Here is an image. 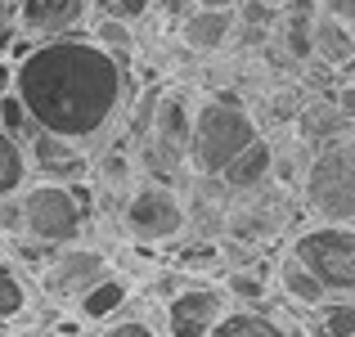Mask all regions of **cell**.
<instances>
[{
  "instance_id": "1",
  "label": "cell",
  "mask_w": 355,
  "mask_h": 337,
  "mask_svg": "<svg viewBox=\"0 0 355 337\" xmlns=\"http://www.w3.org/2000/svg\"><path fill=\"white\" fill-rule=\"evenodd\" d=\"M126 63H117L90 32H63L36 41L14 63V90L27 121L72 148H86L117 126L130 99Z\"/></svg>"
},
{
  "instance_id": "2",
  "label": "cell",
  "mask_w": 355,
  "mask_h": 337,
  "mask_svg": "<svg viewBox=\"0 0 355 337\" xmlns=\"http://www.w3.org/2000/svg\"><path fill=\"white\" fill-rule=\"evenodd\" d=\"M90 230V189L68 180L23 184L14 198L0 202V234L27 243L32 257H50L59 248L81 243Z\"/></svg>"
},
{
  "instance_id": "3",
  "label": "cell",
  "mask_w": 355,
  "mask_h": 337,
  "mask_svg": "<svg viewBox=\"0 0 355 337\" xmlns=\"http://www.w3.org/2000/svg\"><path fill=\"white\" fill-rule=\"evenodd\" d=\"M261 139V121L234 95H207L189 117V144L184 162L193 175H220L243 148Z\"/></svg>"
},
{
  "instance_id": "4",
  "label": "cell",
  "mask_w": 355,
  "mask_h": 337,
  "mask_svg": "<svg viewBox=\"0 0 355 337\" xmlns=\"http://www.w3.org/2000/svg\"><path fill=\"white\" fill-rule=\"evenodd\" d=\"M302 207L315 221H355V139L311 148L302 166Z\"/></svg>"
},
{
  "instance_id": "5",
  "label": "cell",
  "mask_w": 355,
  "mask_h": 337,
  "mask_svg": "<svg viewBox=\"0 0 355 337\" xmlns=\"http://www.w3.org/2000/svg\"><path fill=\"white\" fill-rule=\"evenodd\" d=\"M288 257H297L329 297H355V221H311L293 234Z\"/></svg>"
},
{
  "instance_id": "6",
  "label": "cell",
  "mask_w": 355,
  "mask_h": 337,
  "mask_svg": "<svg viewBox=\"0 0 355 337\" xmlns=\"http://www.w3.org/2000/svg\"><path fill=\"white\" fill-rule=\"evenodd\" d=\"M184 230H189L184 198L162 180L135 184L121 202V234L135 248H162V243H175Z\"/></svg>"
},
{
  "instance_id": "7",
  "label": "cell",
  "mask_w": 355,
  "mask_h": 337,
  "mask_svg": "<svg viewBox=\"0 0 355 337\" xmlns=\"http://www.w3.org/2000/svg\"><path fill=\"white\" fill-rule=\"evenodd\" d=\"M104 270H113L108 252L86 248V243H72V248H59V252H50V257L41 261L36 284H41V293L50 297L54 306H72Z\"/></svg>"
},
{
  "instance_id": "8",
  "label": "cell",
  "mask_w": 355,
  "mask_h": 337,
  "mask_svg": "<svg viewBox=\"0 0 355 337\" xmlns=\"http://www.w3.org/2000/svg\"><path fill=\"white\" fill-rule=\"evenodd\" d=\"M230 297L216 279H189L180 293H171L157 311V324H162L166 337H207V329L225 315Z\"/></svg>"
},
{
  "instance_id": "9",
  "label": "cell",
  "mask_w": 355,
  "mask_h": 337,
  "mask_svg": "<svg viewBox=\"0 0 355 337\" xmlns=\"http://www.w3.org/2000/svg\"><path fill=\"white\" fill-rule=\"evenodd\" d=\"M157 108L148 112V139L153 148L162 153V162H180L184 157V144H189V99L184 95H153Z\"/></svg>"
},
{
  "instance_id": "10",
  "label": "cell",
  "mask_w": 355,
  "mask_h": 337,
  "mask_svg": "<svg viewBox=\"0 0 355 337\" xmlns=\"http://www.w3.org/2000/svg\"><path fill=\"white\" fill-rule=\"evenodd\" d=\"M81 14H86V0H14L18 27H23L27 36H36V41L77 32Z\"/></svg>"
},
{
  "instance_id": "11",
  "label": "cell",
  "mask_w": 355,
  "mask_h": 337,
  "mask_svg": "<svg viewBox=\"0 0 355 337\" xmlns=\"http://www.w3.org/2000/svg\"><path fill=\"white\" fill-rule=\"evenodd\" d=\"M130 302H135V288H130V279L117 275V270H104V275H99L95 284H90L86 293L72 302V315H77L81 324H108L113 315L126 311Z\"/></svg>"
},
{
  "instance_id": "12",
  "label": "cell",
  "mask_w": 355,
  "mask_h": 337,
  "mask_svg": "<svg viewBox=\"0 0 355 337\" xmlns=\"http://www.w3.org/2000/svg\"><path fill=\"white\" fill-rule=\"evenodd\" d=\"M234 27H239L234 9H198L193 5L189 14L180 18V41H184V50H193V54H220L234 41Z\"/></svg>"
},
{
  "instance_id": "13",
  "label": "cell",
  "mask_w": 355,
  "mask_h": 337,
  "mask_svg": "<svg viewBox=\"0 0 355 337\" xmlns=\"http://www.w3.org/2000/svg\"><path fill=\"white\" fill-rule=\"evenodd\" d=\"M220 184H225V193L234 198V193H252V189H266L270 180H275V144H270L266 135L252 139L248 148L234 157V162L225 166V171L216 175Z\"/></svg>"
},
{
  "instance_id": "14",
  "label": "cell",
  "mask_w": 355,
  "mask_h": 337,
  "mask_svg": "<svg viewBox=\"0 0 355 337\" xmlns=\"http://www.w3.org/2000/svg\"><path fill=\"white\" fill-rule=\"evenodd\" d=\"M207 337H288V320L270 306H225Z\"/></svg>"
},
{
  "instance_id": "15",
  "label": "cell",
  "mask_w": 355,
  "mask_h": 337,
  "mask_svg": "<svg viewBox=\"0 0 355 337\" xmlns=\"http://www.w3.org/2000/svg\"><path fill=\"white\" fill-rule=\"evenodd\" d=\"M275 293L284 297L288 306H297V311H315V306L329 302L324 284H320V279H315L297 257H288V252L279 257V266H275Z\"/></svg>"
},
{
  "instance_id": "16",
  "label": "cell",
  "mask_w": 355,
  "mask_h": 337,
  "mask_svg": "<svg viewBox=\"0 0 355 337\" xmlns=\"http://www.w3.org/2000/svg\"><path fill=\"white\" fill-rule=\"evenodd\" d=\"M297 135H302V144H333V139H347L351 135V121L338 112V104H333V95H315L311 104L302 108V117H297Z\"/></svg>"
},
{
  "instance_id": "17",
  "label": "cell",
  "mask_w": 355,
  "mask_h": 337,
  "mask_svg": "<svg viewBox=\"0 0 355 337\" xmlns=\"http://www.w3.org/2000/svg\"><path fill=\"white\" fill-rule=\"evenodd\" d=\"M351 54H355V36L333 14L315 9V18H311V59H320L324 68H342Z\"/></svg>"
},
{
  "instance_id": "18",
  "label": "cell",
  "mask_w": 355,
  "mask_h": 337,
  "mask_svg": "<svg viewBox=\"0 0 355 337\" xmlns=\"http://www.w3.org/2000/svg\"><path fill=\"white\" fill-rule=\"evenodd\" d=\"M32 279L14 266L9 257H0V324H18L32 315Z\"/></svg>"
},
{
  "instance_id": "19",
  "label": "cell",
  "mask_w": 355,
  "mask_h": 337,
  "mask_svg": "<svg viewBox=\"0 0 355 337\" xmlns=\"http://www.w3.org/2000/svg\"><path fill=\"white\" fill-rule=\"evenodd\" d=\"M306 315H311L306 337H355V297H329Z\"/></svg>"
},
{
  "instance_id": "20",
  "label": "cell",
  "mask_w": 355,
  "mask_h": 337,
  "mask_svg": "<svg viewBox=\"0 0 355 337\" xmlns=\"http://www.w3.org/2000/svg\"><path fill=\"white\" fill-rule=\"evenodd\" d=\"M32 180V162H27V148L18 144L9 130H0V202L14 198L23 184Z\"/></svg>"
},
{
  "instance_id": "21",
  "label": "cell",
  "mask_w": 355,
  "mask_h": 337,
  "mask_svg": "<svg viewBox=\"0 0 355 337\" xmlns=\"http://www.w3.org/2000/svg\"><path fill=\"white\" fill-rule=\"evenodd\" d=\"M95 337H166L162 324H157V315L148 311V306H126L121 315H113L108 324H99Z\"/></svg>"
},
{
  "instance_id": "22",
  "label": "cell",
  "mask_w": 355,
  "mask_h": 337,
  "mask_svg": "<svg viewBox=\"0 0 355 337\" xmlns=\"http://www.w3.org/2000/svg\"><path fill=\"white\" fill-rule=\"evenodd\" d=\"M90 36H95V41L104 45L117 63H126V68H130V54H135V27H130V23H117V18H95V23H90Z\"/></svg>"
},
{
  "instance_id": "23",
  "label": "cell",
  "mask_w": 355,
  "mask_h": 337,
  "mask_svg": "<svg viewBox=\"0 0 355 337\" xmlns=\"http://www.w3.org/2000/svg\"><path fill=\"white\" fill-rule=\"evenodd\" d=\"M90 5H95V18H117V23L130 27L153 14V0H90Z\"/></svg>"
},
{
  "instance_id": "24",
  "label": "cell",
  "mask_w": 355,
  "mask_h": 337,
  "mask_svg": "<svg viewBox=\"0 0 355 337\" xmlns=\"http://www.w3.org/2000/svg\"><path fill=\"white\" fill-rule=\"evenodd\" d=\"M189 279H193V275H184V270H157V275H153V302L162 306L166 297L180 293V288L189 284Z\"/></svg>"
},
{
  "instance_id": "25",
  "label": "cell",
  "mask_w": 355,
  "mask_h": 337,
  "mask_svg": "<svg viewBox=\"0 0 355 337\" xmlns=\"http://www.w3.org/2000/svg\"><path fill=\"white\" fill-rule=\"evenodd\" d=\"M315 5H320L324 14H333V18H338V23L355 36V0H315Z\"/></svg>"
},
{
  "instance_id": "26",
  "label": "cell",
  "mask_w": 355,
  "mask_h": 337,
  "mask_svg": "<svg viewBox=\"0 0 355 337\" xmlns=\"http://www.w3.org/2000/svg\"><path fill=\"white\" fill-rule=\"evenodd\" d=\"M333 104H338V112L351 121V130H355V86H338L333 90Z\"/></svg>"
},
{
  "instance_id": "27",
  "label": "cell",
  "mask_w": 355,
  "mask_h": 337,
  "mask_svg": "<svg viewBox=\"0 0 355 337\" xmlns=\"http://www.w3.org/2000/svg\"><path fill=\"white\" fill-rule=\"evenodd\" d=\"M9 90H14V63H9V59H0V99H5Z\"/></svg>"
},
{
  "instance_id": "28",
  "label": "cell",
  "mask_w": 355,
  "mask_h": 337,
  "mask_svg": "<svg viewBox=\"0 0 355 337\" xmlns=\"http://www.w3.org/2000/svg\"><path fill=\"white\" fill-rule=\"evenodd\" d=\"M333 72H338V86H355V54L342 63V68H333Z\"/></svg>"
},
{
  "instance_id": "29",
  "label": "cell",
  "mask_w": 355,
  "mask_h": 337,
  "mask_svg": "<svg viewBox=\"0 0 355 337\" xmlns=\"http://www.w3.org/2000/svg\"><path fill=\"white\" fill-rule=\"evenodd\" d=\"M193 5H198V9H234L239 0H193Z\"/></svg>"
},
{
  "instance_id": "30",
  "label": "cell",
  "mask_w": 355,
  "mask_h": 337,
  "mask_svg": "<svg viewBox=\"0 0 355 337\" xmlns=\"http://www.w3.org/2000/svg\"><path fill=\"white\" fill-rule=\"evenodd\" d=\"M50 337H86V333H50Z\"/></svg>"
},
{
  "instance_id": "31",
  "label": "cell",
  "mask_w": 355,
  "mask_h": 337,
  "mask_svg": "<svg viewBox=\"0 0 355 337\" xmlns=\"http://www.w3.org/2000/svg\"><path fill=\"white\" fill-rule=\"evenodd\" d=\"M275 5H284V0H275Z\"/></svg>"
},
{
  "instance_id": "32",
  "label": "cell",
  "mask_w": 355,
  "mask_h": 337,
  "mask_svg": "<svg viewBox=\"0 0 355 337\" xmlns=\"http://www.w3.org/2000/svg\"><path fill=\"white\" fill-rule=\"evenodd\" d=\"M0 104H5V99H0Z\"/></svg>"
}]
</instances>
